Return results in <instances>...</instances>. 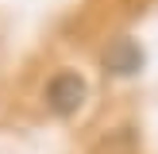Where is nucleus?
I'll list each match as a JSON object with an SVG mask.
<instances>
[{"label":"nucleus","instance_id":"1","mask_svg":"<svg viewBox=\"0 0 158 154\" xmlns=\"http://www.w3.org/2000/svg\"><path fill=\"white\" fill-rule=\"evenodd\" d=\"M85 81L77 73H69V69H62V73L50 77V85H46V108H50L54 116H73L77 108L85 104Z\"/></svg>","mask_w":158,"mask_h":154},{"label":"nucleus","instance_id":"2","mask_svg":"<svg viewBox=\"0 0 158 154\" xmlns=\"http://www.w3.org/2000/svg\"><path fill=\"white\" fill-rule=\"evenodd\" d=\"M100 62H104V69L108 73H116V77H131V73H139L143 69V46L135 43V38H116V43H108V50L100 54Z\"/></svg>","mask_w":158,"mask_h":154}]
</instances>
